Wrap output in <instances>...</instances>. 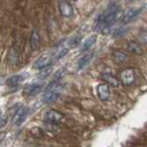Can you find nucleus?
<instances>
[{
  "label": "nucleus",
  "mask_w": 147,
  "mask_h": 147,
  "mask_svg": "<svg viewBox=\"0 0 147 147\" xmlns=\"http://www.w3.org/2000/svg\"><path fill=\"white\" fill-rule=\"evenodd\" d=\"M6 135H7V133L6 132H0V142H2L4 141V139L6 138Z\"/></svg>",
  "instance_id": "23"
},
{
  "label": "nucleus",
  "mask_w": 147,
  "mask_h": 147,
  "mask_svg": "<svg viewBox=\"0 0 147 147\" xmlns=\"http://www.w3.org/2000/svg\"><path fill=\"white\" fill-rule=\"evenodd\" d=\"M81 39H82V37L79 35H76V36H75V37H73V38L69 40V42H68V44H69V46L70 47H75V46H76V45H78L80 43V41H81Z\"/></svg>",
  "instance_id": "20"
},
{
  "label": "nucleus",
  "mask_w": 147,
  "mask_h": 147,
  "mask_svg": "<svg viewBox=\"0 0 147 147\" xmlns=\"http://www.w3.org/2000/svg\"><path fill=\"white\" fill-rule=\"evenodd\" d=\"M45 119L47 122H52V123H60L63 119V115L60 113L57 110L51 109L49 111L46 112L45 114Z\"/></svg>",
  "instance_id": "7"
},
{
  "label": "nucleus",
  "mask_w": 147,
  "mask_h": 147,
  "mask_svg": "<svg viewBox=\"0 0 147 147\" xmlns=\"http://www.w3.org/2000/svg\"><path fill=\"white\" fill-rule=\"evenodd\" d=\"M18 53L15 49H11L10 52L8 53V62L10 63L12 65H18Z\"/></svg>",
  "instance_id": "18"
},
{
  "label": "nucleus",
  "mask_w": 147,
  "mask_h": 147,
  "mask_svg": "<svg viewBox=\"0 0 147 147\" xmlns=\"http://www.w3.org/2000/svg\"><path fill=\"white\" fill-rule=\"evenodd\" d=\"M30 47L33 51H37L40 48V35L38 31L33 30L30 36Z\"/></svg>",
  "instance_id": "14"
},
{
  "label": "nucleus",
  "mask_w": 147,
  "mask_h": 147,
  "mask_svg": "<svg viewBox=\"0 0 147 147\" xmlns=\"http://www.w3.org/2000/svg\"><path fill=\"white\" fill-rule=\"evenodd\" d=\"M41 89V85L39 84H32L30 86H28L24 89V94L27 96H34L37 95Z\"/></svg>",
  "instance_id": "16"
},
{
  "label": "nucleus",
  "mask_w": 147,
  "mask_h": 147,
  "mask_svg": "<svg viewBox=\"0 0 147 147\" xmlns=\"http://www.w3.org/2000/svg\"><path fill=\"white\" fill-rule=\"evenodd\" d=\"M72 1H76V0H72Z\"/></svg>",
  "instance_id": "24"
},
{
  "label": "nucleus",
  "mask_w": 147,
  "mask_h": 147,
  "mask_svg": "<svg viewBox=\"0 0 147 147\" xmlns=\"http://www.w3.org/2000/svg\"><path fill=\"white\" fill-rule=\"evenodd\" d=\"M94 55V53L91 52V53H85L83 56L79 59V61H78V63H77V66H78V69H83L85 68L87 64H88L91 61L92 57H93Z\"/></svg>",
  "instance_id": "13"
},
{
  "label": "nucleus",
  "mask_w": 147,
  "mask_h": 147,
  "mask_svg": "<svg viewBox=\"0 0 147 147\" xmlns=\"http://www.w3.org/2000/svg\"><path fill=\"white\" fill-rule=\"evenodd\" d=\"M53 60V55H51L49 53L42 54V55H40V56L34 62L33 67L35 69H38V70H39V69H40V70H41V69L52 65Z\"/></svg>",
  "instance_id": "4"
},
{
  "label": "nucleus",
  "mask_w": 147,
  "mask_h": 147,
  "mask_svg": "<svg viewBox=\"0 0 147 147\" xmlns=\"http://www.w3.org/2000/svg\"><path fill=\"white\" fill-rule=\"evenodd\" d=\"M142 11V8H134L132 7L131 9H129L128 12L125 13V15L123 16V18L121 20L122 24H127V23L131 22L132 20H134L136 16L139 15V13Z\"/></svg>",
  "instance_id": "9"
},
{
  "label": "nucleus",
  "mask_w": 147,
  "mask_h": 147,
  "mask_svg": "<svg viewBox=\"0 0 147 147\" xmlns=\"http://www.w3.org/2000/svg\"><path fill=\"white\" fill-rule=\"evenodd\" d=\"M0 115H1V113H0Z\"/></svg>",
  "instance_id": "25"
},
{
  "label": "nucleus",
  "mask_w": 147,
  "mask_h": 147,
  "mask_svg": "<svg viewBox=\"0 0 147 147\" xmlns=\"http://www.w3.org/2000/svg\"><path fill=\"white\" fill-rule=\"evenodd\" d=\"M59 12L63 18H70L74 14V8L71 3L67 0L59 1Z\"/></svg>",
  "instance_id": "6"
},
{
  "label": "nucleus",
  "mask_w": 147,
  "mask_h": 147,
  "mask_svg": "<svg viewBox=\"0 0 147 147\" xmlns=\"http://www.w3.org/2000/svg\"><path fill=\"white\" fill-rule=\"evenodd\" d=\"M123 15V9L117 5L109 6L104 12L98 16L96 21V30L103 31L115 24Z\"/></svg>",
  "instance_id": "1"
},
{
  "label": "nucleus",
  "mask_w": 147,
  "mask_h": 147,
  "mask_svg": "<svg viewBox=\"0 0 147 147\" xmlns=\"http://www.w3.org/2000/svg\"><path fill=\"white\" fill-rule=\"evenodd\" d=\"M98 96L101 101H107L110 96V89L108 84H100L96 87Z\"/></svg>",
  "instance_id": "8"
},
{
  "label": "nucleus",
  "mask_w": 147,
  "mask_h": 147,
  "mask_svg": "<svg viewBox=\"0 0 147 147\" xmlns=\"http://www.w3.org/2000/svg\"><path fill=\"white\" fill-rule=\"evenodd\" d=\"M7 122V115H0V129L6 126Z\"/></svg>",
  "instance_id": "22"
},
{
  "label": "nucleus",
  "mask_w": 147,
  "mask_h": 147,
  "mask_svg": "<svg viewBox=\"0 0 147 147\" xmlns=\"http://www.w3.org/2000/svg\"><path fill=\"white\" fill-rule=\"evenodd\" d=\"M63 89V85L58 80H54L51 82L47 86L43 95V101L46 103L55 102L58 98Z\"/></svg>",
  "instance_id": "2"
},
{
  "label": "nucleus",
  "mask_w": 147,
  "mask_h": 147,
  "mask_svg": "<svg viewBox=\"0 0 147 147\" xmlns=\"http://www.w3.org/2000/svg\"><path fill=\"white\" fill-rule=\"evenodd\" d=\"M96 35H92L90 37H88L84 42L82 43L81 47H80V51L81 52H86V51H88L92 46L94 45V43L96 42Z\"/></svg>",
  "instance_id": "15"
},
{
  "label": "nucleus",
  "mask_w": 147,
  "mask_h": 147,
  "mask_svg": "<svg viewBox=\"0 0 147 147\" xmlns=\"http://www.w3.org/2000/svg\"><path fill=\"white\" fill-rule=\"evenodd\" d=\"M111 56H112L113 61L117 63H122L125 62L128 58V55L125 53L122 52V51H119V50L113 51L111 53Z\"/></svg>",
  "instance_id": "10"
},
{
  "label": "nucleus",
  "mask_w": 147,
  "mask_h": 147,
  "mask_svg": "<svg viewBox=\"0 0 147 147\" xmlns=\"http://www.w3.org/2000/svg\"><path fill=\"white\" fill-rule=\"evenodd\" d=\"M25 76L23 75H16V76H13L11 77H9L8 79L7 80V85L8 86H17L18 84L24 80Z\"/></svg>",
  "instance_id": "17"
},
{
  "label": "nucleus",
  "mask_w": 147,
  "mask_h": 147,
  "mask_svg": "<svg viewBox=\"0 0 147 147\" xmlns=\"http://www.w3.org/2000/svg\"><path fill=\"white\" fill-rule=\"evenodd\" d=\"M69 52V49L68 48H63L61 50L58 51V53H56V55H55V58H56V60L58 59H61L63 58L64 55H66V53Z\"/></svg>",
  "instance_id": "21"
},
{
  "label": "nucleus",
  "mask_w": 147,
  "mask_h": 147,
  "mask_svg": "<svg viewBox=\"0 0 147 147\" xmlns=\"http://www.w3.org/2000/svg\"><path fill=\"white\" fill-rule=\"evenodd\" d=\"M127 50L131 53H134L137 55H140L144 53V50L140 43L136 42V41H131L127 44Z\"/></svg>",
  "instance_id": "12"
},
{
  "label": "nucleus",
  "mask_w": 147,
  "mask_h": 147,
  "mask_svg": "<svg viewBox=\"0 0 147 147\" xmlns=\"http://www.w3.org/2000/svg\"><path fill=\"white\" fill-rule=\"evenodd\" d=\"M52 71H53V67L52 66H48L46 68L41 69V72L39 74V77L41 78V79H44V78L48 77L51 75Z\"/></svg>",
  "instance_id": "19"
},
{
  "label": "nucleus",
  "mask_w": 147,
  "mask_h": 147,
  "mask_svg": "<svg viewBox=\"0 0 147 147\" xmlns=\"http://www.w3.org/2000/svg\"><path fill=\"white\" fill-rule=\"evenodd\" d=\"M28 109L25 107H21L20 109H18V110L16 111L15 115L13 117V124L14 126L16 127H20L21 124L25 121V119H27L28 116Z\"/></svg>",
  "instance_id": "5"
},
{
  "label": "nucleus",
  "mask_w": 147,
  "mask_h": 147,
  "mask_svg": "<svg viewBox=\"0 0 147 147\" xmlns=\"http://www.w3.org/2000/svg\"><path fill=\"white\" fill-rule=\"evenodd\" d=\"M136 78V73L133 68H126L119 74V79L123 86H129L132 85L135 81Z\"/></svg>",
  "instance_id": "3"
},
{
  "label": "nucleus",
  "mask_w": 147,
  "mask_h": 147,
  "mask_svg": "<svg viewBox=\"0 0 147 147\" xmlns=\"http://www.w3.org/2000/svg\"><path fill=\"white\" fill-rule=\"evenodd\" d=\"M102 79L106 83H107L109 86L117 87L119 85V80L117 79V78L115 77L114 76H112L110 73H108V72H105V73L102 74Z\"/></svg>",
  "instance_id": "11"
}]
</instances>
